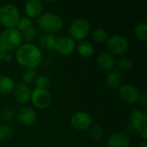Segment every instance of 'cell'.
I'll return each instance as SVG.
<instances>
[{"label":"cell","instance_id":"obj_1","mask_svg":"<svg viewBox=\"0 0 147 147\" xmlns=\"http://www.w3.org/2000/svg\"><path fill=\"white\" fill-rule=\"evenodd\" d=\"M16 59L17 63L26 69H35L42 61L40 49L33 43H22L16 50Z\"/></svg>","mask_w":147,"mask_h":147},{"label":"cell","instance_id":"obj_2","mask_svg":"<svg viewBox=\"0 0 147 147\" xmlns=\"http://www.w3.org/2000/svg\"><path fill=\"white\" fill-rule=\"evenodd\" d=\"M38 27L48 34H55L62 29L64 22L63 19L54 12L42 13L37 19Z\"/></svg>","mask_w":147,"mask_h":147},{"label":"cell","instance_id":"obj_3","mask_svg":"<svg viewBox=\"0 0 147 147\" xmlns=\"http://www.w3.org/2000/svg\"><path fill=\"white\" fill-rule=\"evenodd\" d=\"M21 14L18 8L12 3H4L0 6V24L6 28H16Z\"/></svg>","mask_w":147,"mask_h":147},{"label":"cell","instance_id":"obj_4","mask_svg":"<svg viewBox=\"0 0 147 147\" xmlns=\"http://www.w3.org/2000/svg\"><path fill=\"white\" fill-rule=\"evenodd\" d=\"M22 43V34L16 28H5L0 33V47L8 52L16 49Z\"/></svg>","mask_w":147,"mask_h":147},{"label":"cell","instance_id":"obj_5","mask_svg":"<svg viewBox=\"0 0 147 147\" xmlns=\"http://www.w3.org/2000/svg\"><path fill=\"white\" fill-rule=\"evenodd\" d=\"M90 23L86 18L79 17L73 20L69 27L70 37L74 40H84L90 31Z\"/></svg>","mask_w":147,"mask_h":147},{"label":"cell","instance_id":"obj_6","mask_svg":"<svg viewBox=\"0 0 147 147\" xmlns=\"http://www.w3.org/2000/svg\"><path fill=\"white\" fill-rule=\"evenodd\" d=\"M128 127L135 134H140L147 128L146 113L140 109L132 110L128 117Z\"/></svg>","mask_w":147,"mask_h":147},{"label":"cell","instance_id":"obj_7","mask_svg":"<svg viewBox=\"0 0 147 147\" xmlns=\"http://www.w3.org/2000/svg\"><path fill=\"white\" fill-rule=\"evenodd\" d=\"M107 47L111 54L121 55L126 53L129 48L128 40L121 34H114L109 37L107 40Z\"/></svg>","mask_w":147,"mask_h":147},{"label":"cell","instance_id":"obj_8","mask_svg":"<svg viewBox=\"0 0 147 147\" xmlns=\"http://www.w3.org/2000/svg\"><path fill=\"white\" fill-rule=\"evenodd\" d=\"M52 95L48 90L34 88L31 91V98L33 105L38 109H46L52 103Z\"/></svg>","mask_w":147,"mask_h":147},{"label":"cell","instance_id":"obj_9","mask_svg":"<svg viewBox=\"0 0 147 147\" xmlns=\"http://www.w3.org/2000/svg\"><path fill=\"white\" fill-rule=\"evenodd\" d=\"M140 92L139 89L129 84H122L119 90V96L120 98L127 104H134L140 101Z\"/></svg>","mask_w":147,"mask_h":147},{"label":"cell","instance_id":"obj_10","mask_svg":"<svg viewBox=\"0 0 147 147\" xmlns=\"http://www.w3.org/2000/svg\"><path fill=\"white\" fill-rule=\"evenodd\" d=\"M71 126L78 131H85L89 129L93 123L92 117L90 114L84 111L75 112L71 117Z\"/></svg>","mask_w":147,"mask_h":147},{"label":"cell","instance_id":"obj_11","mask_svg":"<svg viewBox=\"0 0 147 147\" xmlns=\"http://www.w3.org/2000/svg\"><path fill=\"white\" fill-rule=\"evenodd\" d=\"M16 116L17 120L25 126H33L37 121V114L35 110L28 106L20 108L16 112Z\"/></svg>","mask_w":147,"mask_h":147},{"label":"cell","instance_id":"obj_12","mask_svg":"<svg viewBox=\"0 0 147 147\" xmlns=\"http://www.w3.org/2000/svg\"><path fill=\"white\" fill-rule=\"evenodd\" d=\"M76 47V42L72 38H71L70 36H63L57 39L54 49L59 54L66 56L73 53Z\"/></svg>","mask_w":147,"mask_h":147},{"label":"cell","instance_id":"obj_13","mask_svg":"<svg viewBox=\"0 0 147 147\" xmlns=\"http://www.w3.org/2000/svg\"><path fill=\"white\" fill-rule=\"evenodd\" d=\"M12 92H13V97L17 103L21 105H26L30 102L31 90L28 85L22 83L17 84H16Z\"/></svg>","mask_w":147,"mask_h":147},{"label":"cell","instance_id":"obj_14","mask_svg":"<svg viewBox=\"0 0 147 147\" xmlns=\"http://www.w3.org/2000/svg\"><path fill=\"white\" fill-rule=\"evenodd\" d=\"M96 64L98 67L102 71H110L115 68L116 65V61L113 54L108 52H102L97 55Z\"/></svg>","mask_w":147,"mask_h":147},{"label":"cell","instance_id":"obj_15","mask_svg":"<svg viewBox=\"0 0 147 147\" xmlns=\"http://www.w3.org/2000/svg\"><path fill=\"white\" fill-rule=\"evenodd\" d=\"M24 11L27 17L38 18L43 11V3L40 0H28L24 4Z\"/></svg>","mask_w":147,"mask_h":147},{"label":"cell","instance_id":"obj_16","mask_svg":"<svg viewBox=\"0 0 147 147\" xmlns=\"http://www.w3.org/2000/svg\"><path fill=\"white\" fill-rule=\"evenodd\" d=\"M129 146L130 139L125 133H114L108 140V147H129Z\"/></svg>","mask_w":147,"mask_h":147},{"label":"cell","instance_id":"obj_17","mask_svg":"<svg viewBox=\"0 0 147 147\" xmlns=\"http://www.w3.org/2000/svg\"><path fill=\"white\" fill-rule=\"evenodd\" d=\"M107 85L112 90L120 89L123 83V75L121 71L117 69H113L112 71H109L105 78Z\"/></svg>","mask_w":147,"mask_h":147},{"label":"cell","instance_id":"obj_18","mask_svg":"<svg viewBox=\"0 0 147 147\" xmlns=\"http://www.w3.org/2000/svg\"><path fill=\"white\" fill-rule=\"evenodd\" d=\"M57 37L52 34L48 33H44L40 34L38 38V44L40 48L44 50H53L55 48L56 41H57Z\"/></svg>","mask_w":147,"mask_h":147},{"label":"cell","instance_id":"obj_19","mask_svg":"<svg viewBox=\"0 0 147 147\" xmlns=\"http://www.w3.org/2000/svg\"><path fill=\"white\" fill-rule=\"evenodd\" d=\"M16 86L12 78L8 75H0V95L6 96L11 93Z\"/></svg>","mask_w":147,"mask_h":147},{"label":"cell","instance_id":"obj_20","mask_svg":"<svg viewBox=\"0 0 147 147\" xmlns=\"http://www.w3.org/2000/svg\"><path fill=\"white\" fill-rule=\"evenodd\" d=\"M78 53L84 58L90 57L95 51L93 44L89 40H81L77 47Z\"/></svg>","mask_w":147,"mask_h":147},{"label":"cell","instance_id":"obj_21","mask_svg":"<svg viewBox=\"0 0 147 147\" xmlns=\"http://www.w3.org/2000/svg\"><path fill=\"white\" fill-rule=\"evenodd\" d=\"M134 33L135 36L140 40L145 42L147 39V24L146 22H138L134 28Z\"/></svg>","mask_w":147,"mask_h":147},{"label":"cell","instance_id":"obj_22","mask_svg":"<svg viewBox=\"0 0 147 147\" xmlns=\"http://www.w3.org/2000/svg\"><path fill=\"white\" fill-rule=\"evenodd\" d=\"M92 39L96 43L107 42L109 39V33L106 29L102 28H96L92 32Z\"/></svg>","mask_w":147,"mask_h":147},{"label":"cell","instance_id":"obj_23","mask_svg":"<svg viewBox=\"0 0 147 147\" xmlns=\"http://www.w3.org/2000/svg\"><path fill=\"white\" fill-rule=\"evenodd\" d=\"M117 65V70L119 71L122 72H127L130 71L133 67H134V62L130 58L127 57H123L119 59V61L116 63Z\"/></svg>","mask_w":147,"mask_h":147},{"label":"cell","instance_id":"obj_24","mask_svg":"<svg viewBox=\"0 0 147 147\" xmlns=\"http://www.w3.org/2000/svg\"><path fill=\"white\" fill-rule=\"evenodd\" d=\"M21 34H22V40H24L25 43H31L33 40H34L37 38L38 31L37 28L33 25L28 28L25 29L24 31L21 32Z\"/></svg>","mask_w":147,"mask_h":147},{"label":"cell","instance_id":"obj_25","mask_svg":"<svg viewBox=\"0 0 147 147\" xmlns=\"http://www.w3.org/2000/svg\"><path fill=\"white\" fill-rule=\"evenodd\" d=\"M89 134L90 138L95 141H100L104 136V130L100 125H92L90 128Z\"/></svg>","mask_w":147,"mask_h":147},{"label":"cell","instance_id":"obj_26","mask_svg":"<svg viewBox=\"0 0 147 147\" xmlns=\"http://www.w3.org/2000/svg\"><path fill=\"white\" fill-rule=\"evenodd\" d=\"M34 84L36 89L47 90L51 85V79L47 75H40L36 77Z\"/></svg>","mask_w":147,"mask_h":147},{"label":"cell","instance_id":"obj_27","mask_svg":"<svg viewBox=\"0 0 147 147\" xmlns=\"http://www.w3.org/2000/svg\"><path fill=\"white\" fill-rule=\"evenodd\" d=\"M37 77V71L35 69H27L22 76V84L26 85H29L31 84H34L35 78Z\"/></svg>","mask_w":147,"mask_h":147},{"label":"cell","instance_id":"obj_28","mask_svg":"<svg viewBox=\"0 0 147 147\" xmlns=\"http://www.w3.org/2000/svg\"><path fill=\"white\" fill-rule=\"evenodd\" d=\"M14 134L12 127L7 124H0V141L9 140Z\"/></svg>","mask_w":147,"mask_h":147},{"label":"cell","instance_id":"obj_29","mask_svg":"<svg viewBox=\"0 0 147 147\" xmlns=\"http://www.w3.org/2000/svg\"><path fill=\"white\" fill-rule=\"evenodd\" d=\"M16 117V112L13 109L10 108H5L1 110L0 112V119L3 122H10L13 121Z\"/></svg>","mask_w":147,"mask_h":147},{"label":"cell","instance_id":"obj_30","mask_svg":"<svg viewBox=\"0 0 147 147\" xmlns=\"http://www.w3.org/2000/svg\"><path fill=\"white\" fill-rule=\"evenodd\" d=\"M33 26V21L32 19L27 17V16H23V17H21L17 25H16V28L20 31V32H22L24 31L25 29L28 28L29 27Z\"/></svg>","mask_w":147,"mask_h":147},{"label":"cell","instance_id":"obj_31","mask_svg":"<svg viewBox=\"0 0 147 147\" xmlns=\"http://www.w3.org/2000/svg\"><path fill=\"white\" fill-rule=\"evenodd\" d=\"M12 59H13L12 54L0 47V60H3L4 62H11Z\"/></svg>","mask_w":147,"mask_h":147},{"label":"cell","instance_id":"obj_32","mask_svg":"<svg viewBox=\"0 0 147 147\" xmlns=\"http://www.w3.org/2000/svg\"><path fill=\"white\" fill-rule=\"evenodd\" d=\"M140 102L142 103V105H143L144 107H146L147 106V96H146V93H143V94H141V95H140Z\"/></svg>","mask_w":147,"mask_h":147},{"label":"cell","instance_id":"obj_33","mask_svg":"<svg viewBox=\"0 0 147 147\" xmlns=\"http://www.w3.org/2000/svg\"><path fill=\"white\" fill-rule=\"evenodd\" d=\"M140 136H141V138L143 139V140H146L147 138V128L146 129H144V130H142L140 134H139Z\"/></svg>","mask_w":147,"mask_h":147},{"label":"cell","instance_id":"obj_34","mask_svg":"<svg viewBox=\"0 0 147 147\" xmlns=\"http://www.w3.org/2000/svg\"><path fill=\"white\" fill-rule=\"evenodd\" d=\"M137 147H147V145L146 142H143V143H140V145H138Z\"/></svg>","mask_w":147,"mask_h":147}]
</instances>
